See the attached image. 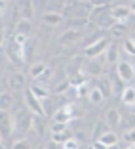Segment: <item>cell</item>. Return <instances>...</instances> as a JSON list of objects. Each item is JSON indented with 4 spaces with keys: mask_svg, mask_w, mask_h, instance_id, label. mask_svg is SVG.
Instances as JSON below:
<instances>
[{
    "mask_svg": "<svg viewBox=\"0 0 135 149\" xmlns=\"http://www.w3.org/2000/svg\"><path fill=\"white\" fill-rule=\"evenodd\" d=\"M52 132H67V123H53Z\"/></svg>",
    "mask_w": 135,
    "mask_h": 149,
    "instance_id": "f546056e",
    "label": "cell"
},
{
    "mask_svg": "<svg viewBox=\"0 0 135 149\" xmlns=\"http://www.w3.org/2000/svg\"><path fill=\"white\" fill-rule=\"evenodd\" d=\"M131 40H133V42H135V33H133V35H131Z\"/></svg>",
    "mask_w": 135,
    "mask_h": 149,
    "instance_id": "d590c367",
    "label": "cell"
},
{
    "mask_svg": "<svg viewBox=\"0 0 135 149\" xmlns=\"http://www.w3.org/2000/svg\"><path fill=\"white\" fill-rule=\"evenodd\" d=\"M87 149H95V147H93V145H90V147H87Z\"/></svg>",
    "mask_w": 135,
    "mask_h": 149,
    "instance_id": "f35d334b",
    "label": "cell"
},
{
    "mask_svg": "<svg viewBox=\"0 0 135 149\" xmlns=\"http://www.w3.org/2000/svg\"><path fill=\"white\" fill-rule=\"evenodd\" d=\"M46 69H48V67L44 65V63H34V65H31L29 74H31L32 79H38V77H42V74L46 73Z\"/></svg>",
    "mask_w": 135,
    "mask_h": 149,
    "instance_id": "2e32d148",
    "label": "cell"
},
{
    "mask_svg": "<svg viewBox=\"0 0 135 149\" xmlns=\"http://www.w3.org/2000/svg\"><path fill=\"white\" fill-rule=\"evenodd\" d=\"M109 40L107 38H99L97 42H93L92 46H87L86 50H84V54H86L87 57H97V56H101L103 52H107V48H109Z\"/></svg>",
    "mask_w": 135,
    "mask_h": 149,
    "instance_id": "5b68a950",
    "label": "cell"
},
{
    "mask_svg": "<svg viewBox=\"0 0 135 149\" xmlns=\"http://www.w3.org/2000/svg\"><path fill=\"white\" fill-rule=\"evenodd\" d=\"M65 149H78V140H74V138H69V140L63 143Z\"/></svg>",
    "mask_w": 135,
    "mask_h": 149,
    "instance_id": "83f0119b",
    "label": "cell"
},
{
    "mask_svg": "<svg viewBox=\"0 0 135 149\" xmlns=\"http://www.w3.org/2000/svg\"><path fill=\"white\" fill-rule=\"evenodd\" d=\"M12 149H31V141L29 140H17V141H13Z\"/></svg>",
    "mask_w": 135,
    "mask_h": 149,
    "instance_id": "cb8c5ba5",
    "label": "cell"
},
{
    "mask_svg": "<svg viewBox=\"0 0 135 149\" xmlns=\"http://www.w3.org/2000/svg\"><path fill=\"white\" fill-rule=\"evenodd\" d=\"M27 36H29V35H23V33H15V35H13V42L19 44V46H25V44H27Z\"/></svg>",
    "mask_w": 135,
    "mask_h": 149,
    "instance_id": "484cf974",
    "label": "cell"
},
{
    "mask_svg": "<svg viewBox=\"0 0 135 149\" xmlns=\"http://www.w3.org/2000/svg\"><path fill=\"white\" fill-rule=\"evenodd\" d=\"M69 88H72V84H70V80H69V79H67L65 82H59V84L55 86V92H57V94H65Z\"/></svg>",
    "mask_w": 135,
    "mask_h": 149,
    "instance_id": "603a6c76",
    "label": "cell"
},
{
    "mask_svg": "<svg viewBox=\"0 0 135 149\" xmlns=\"http://www.w3.org/2000/svg\"><path fill=\"white\" fill-rule=\"evenodd\" d=\"M109 149H118V147H116V145H110V147H109Z\"/></svg>",
    "mask_w": 135,
    "mask_h": 149,
    "instance_id": "e575fe53",
    "label": "cell"
},
{
    "mask_svg": "<svg viewBox=\"0 0 135 149\" xmlns=\"http://www.w3.org/2000/svg\"><path fill=\"white\" fill-rule=\"evenodd\" d=\"M110 29H112V33L116 36H120V35H124V31H126V25H124V23H116V25H112Z\"/></svg>",
    "mask_w": 135,
    "mask_h": 149,
    "instance_id": "4316f807",
    "label": "cell"
},
{
    "mask_svg": "<svg viewBox=\"0 0 135 149\" xmlns=\"http://www.w3.org/2000/svg\"><path fill=\"white\" fill-rule=\"evenodd\" d=\"M31 12H32V10H31V6L27 4L25 8H23V15H25V17H23V19H31Z\"/></svg>",
    "mask_w": 135,
    "mask_h": 149,
    "instance_id": "d6a6232c",
    "label": "cell"
},
{
    "mask_svg": "<svg viewBox=\"0 0 135 149\" xmlns=\"http://www.w3.org/2000/svg\"><path fill=\"white\" fill-rule=\"evenodd\" d=\"M122 103L124 105H135V86H127L122 92Z\"/></svg>",
    "mask_w": 135,
    "mask_h": 149,
    "instance_id": "8fae6325",
    "label": "cell"
},
{
    "mask_svg": "<svg viewBox=\"0 0 135 149\" xmlns=\"http://www.w3.org/2000/svg\"><path fill=\"white\" fill-rule=\"evenodd\" d=\"M32 123H34V113H21L19 115V120L15 118V130L25 134V132L32 130Z\"/></svg>",
    "mask_w": 135,
    "mask_h": 149,
    "instance_id": "277c9868",
    "label": "cell"
},
{
    "mask_svg": "<svg viewBox=\"0 0 135 149\" xmlns=\"http://www.w3.org/2000/svg\"><path fill=\"white\" fill-rule=\"evenodd\" d=\"M127 149H135V143H133V145H129V147H127Z\"/></svg>",
    "mask_w": 135,
    "mask_h": 149,
    "instance_id": "8d00e7d4",
    "label": "cell"
},
{
    "mask_svg": "<svg viewBox=\"0 0 135 149\" xmlns=\"http://www.w3.org/2000/svg\"><path fill=\"white\" fill-rule=\"evenodd\" d=\"M61 149H65V147H61Z\"/></svg>",
    "mask_w": 135,
    "mask_h": 149,
    "instance_id": "60d3db41",
    "label": "cell"
},
{
    "mask_svg": "<svg viewBox=\"0 0 135 149\" xmlns=\"http://www.w3.org/2000/svg\"><path fill=\"white\" fill-rule=\"evenodd\" d=\"M72 115H74L72 105H70V103H67V105H63L61 109L53 115V123H69L70 118H72Z\"/></svg>",
    "mask_w": 135,
    "mask_h": 149,
    "instance_id": "52a82bcc",
    "label": "cell"
},
{
    "mask_svg": "<svg viewBox=\"0 0 135 149\" xmlns=\"http://www.w3.org/2000/svg\"><path fill=\"white\" fill-rule=\"evenodd\" d=\"M32 31V21L31 19H19L15 23V33H23V35H29Z\"/></svg>",
    "mask_w": 135,
    "mask_h": 149,
    "instance_id": "4fadbf2b",
    "label": "cell"
},
{
    "mask_svg": "<svg viewBox=\"0 0 135 149\" xmlns=\"http://www.w3.org/2000/svg\"><path fill=\"white\" fill-rule=\"evenodd\" d=\"M31 90H32V94H34L36 97H40V100H46V97L50 96V90L46 86H42V84H32Z\"/></svg>",
    "mask_w": 135,
    "mask_h": 149,
    "instance_id": "9a60e30c",
    "label": "cell"
},
{
    "mask_svg": "<svg viewBox=\"0 0 135 149\" xmlns=\"http://www.w3.org/2000/svg\"><path fill=\"white\" fill-rule=\"evenodd\" d=\"M21 86H25L23 74H19V73L12 74V77H10V88H21Z\"/></svg>",
    "mask_w": 135,
    "mask_h": 149,
    "instance_id": "e0dca14e",
    "label": "cell"
},
{
    "mask_svg": "<svg viewBox=\"0 0 135 149\" xmlns=\"http://www.w3.org/2000/svg\"><path fill=\"white\" fill-rule=\"evenodd\" d=\"M92 145H93L95 149H109V145H105V143H103L101 140H95V141H93Z\"/></svg>",
    "mask_w": 135,
    "mask_h": 149,
    "instance_id": "1f68e13d",
    "label": "cell"
},
{
    "mask_svg": "<svg viewBox=\"0 0 135 149\" xmlns=\"http://www.w3.org/2000/svg\"><path fill=\"white\" fill-rule=\"evenodd\" d=\"M124 50H126L129 56H135V42L131 38H127V40H124Z\"/></svg>",
    "mask_w": 135,
    "mask_h": 149,
    "instance_id": "d4e9b609",
    "label": "cell"
},
{
    "mask_svg": "<svg viewBox=\"0 0 135 149\" xmlns=\"http://www.w3.org/2000/svg\"><path fill=\"white\" fill-rule=\"evenodd\" d=\"M38 149H48V147H44V145H40V147H38Z\"/></svg>",
    "mask_w": 135,
    "mask_h": 149,
    "instance_id": "74e56055",
    "label": "cell"
},
{
    "mask_svg": "<svg viewBox=\"0 0 135 149\" xmlns=\"http://www.w3.org/2000/svg\"><path fill=\"white\" fill-rule=\"evenodd\" d=\"M107 59H109V63L118 61V48L114 44H109V48H107Z\"/></svg>",
    "mask_w": 135,
    "mask_h": 149,
    "instance_id": "ac0fdd59",
    "label": "cell"
},
{
    "mask_svg": "<svg viewBox=\"0 0 135 149\" xmlns=\"http://www.w3.org/2000/svg\"><path fill=\"white\" fill-rule=\"evenodd\" d=\"M90 73H93V74H101V67L97 65V63H92V65H90Z\"/></svg>",
    "mask_w": 135,
    "mask_h": 149,
    "instance_id": "4dcf8cb0",
    "label": "cell"
},
{
    "mask_svg": "<svg viewBox=\"0 0 135 149\" xmlns=\"http://www.w3.org/2000/svg\"><path fill=\"white\" fill-rule=\"evenodd\" d=\"M124 140H126L129 145H133V143H135V128H133V130H127L126 134H124Z\"/></svg>",
    "mask_w": 135,
    "mask_h": 149,
    "instance_id": "f1b7e54d",
    "label": "cell"
},
{
    "mask_svg": "<svg viewBox=\"0 0 135 149\" xmlns=\"http://www.w3.org/2000/svg\"><path fill=\"white\" fill-rule=\"evenodd\" d=\"M116 74H118V79L124 80V82H131L133 77H135V67L129 61H118Z\"/></svg>",
    "mask_w": 135,
    "mask_h": 149,
    "instance_id": "7a4b0ae2",
    "label": "cell"
},
{
    "mask_svg": "<svg viewBox=\"0 0 135 149\" xmlns=\"http://www.w3.org/2000/svg\"><path fill=\"white\" fill-rule=\"evenodd\" d=\"M99 140L103 141L105 145H118V136H116V132L114 130H107V132H103V134H101L99 136Z\"/></svg>",
    "mask_w": 135,
    "mask_h": 149,
    "instance_id": "30bf717a",
    "label": "cell"
},
{
    "mask_svg": "<svg viewBox=\"0 0 135 149\" xmlns=\"http://www.w3.org/2000/svg\"><path fill=\"white\" fill-rule=\"evenodd\" d=\"M4 2H6V0H2V6H4Z\"/></svg>",
    "mask_w": 135,
    "mask_h": 149,
    "instance_id": "ab89813d",
    "label": "cell"
},
{
    "mask_svg": "<svg viewBox=\"0 0 135 149\" xmlns=\"http://www.w3.org/2000/svg\"><path fill=\"white\" fill-rule=\"evenodd\" d=\"M105 123L109 124L110 128H116L118 124H120V120H122V117H120V113H118V109H109L107 113H105Z\"/></svg>",
    "mask_w": 135,
    "mask_h": 149,
    "instance_id": "9c48e42d",
    "label": "cell"
},
{
    "mask_svg": "<svg viewBox=\"0 0 135 149\" xmlns=\"http://www.w3.org/2000/svg\"><path fill=\"white\" fill-rule=\"evenodd\" d=\"M80 38H82V35H80V31H76V29H67V31L61 35V42L65 44V46L76 44Z\"/></svg>",
    "mask_w": 135,
    "mask_h": 149,
    "instance_id": "ba28073f",
    "label": "cell"
},
{
    "mask_svg": "<svg viewBox=\"0 0 135 149\" xmlns=\"http://www.w3.org/2000/svg\"><path fill=\"white\" fill-rule=\"evenodd\" d=\"M74 90H76V96H78V97H86V96H90V92H92V88L87 86L86 82L80 84V86H78V88H74Z\"/></svg>",
    "mask_w": 135,
    "mask_h": 149,
    "instance_id": "44dd1931",
    "label": "cell"
},
{
    "mask_svg": "<svg viewBox=\"0 0 135 149\" xmlns=\"http://www.w3.org/2000/svg\"><path fill=\"white\" fill-rule=\"evenodd\" d=\"M69 140V132H52V141H55V143H65V141Z\"/></svg>",
    "mask_w": 135,
    "mask_h": 149,
    "instance_id": "d6986e66",
    "label": "cell"
},
{
    "mask_svg": "<svg viewBox=\"0 0 135 149\" xmlns=\"http://www.w3.org/2000/svg\"><path fill=\"white\" fill-rule=\"evenodd\" d=\"M0 103H2V105H0L2 111H10V107H12V94L4 92V94H2V101H0Z\"/></svg>",
    "mask_w": 135,
    "mask_h": 149,
    "instance_id": "ffe728a7",
    "label": "cell"
},
{
    "mask_svg": "<svg viewBox=\"0 0 135 149\" xmlns=\"http://www.w3.org/2000/svg\"><path fill=\"white\" fill-rule=\"evenodd\" d=\"M90 101H92V103H95V105H99L101 101L105 100V94H103V90H101L99 86H95V88H92V92H90Z\"/></svg>",
    "mask_w": 135,
    "mask_h": 149,
    "instance_id": "5bb4252c",
    "label": "cell"
},
{
    "mask_svg": "<svg viewBox=\"0 0 135 149\" xmlns=\"http://www.w3.org/2000/svg\"><path fill=\"white\" fill-rule=\"evenodd\" d=\"M42 21L48 23V25H59V23L63 21V15H61V13H57V12H48V13H44V15H42Z\"/></svg>",
    "mask_w": 135,
    "mask_h": 149,
    "instance_id": "7c38bea8",
    "label": "cell"
},
{
    "mask_svg": "<svg viewBox=\"0 0 135 149\" xmlns=\"http://www.w3.org/2000/svg\"><path fill=\"white\" fill-rule=\"evenodd\" d=\"M131 8L129 6H124V4H120V6H114L112 10H110V15H112V19L114 21H118V23H124L127 17L131 15Z\"/></svg>",
    "mask_w": 135,
    "mask_h": 149,
    "instance_id": "8992f818",
    "label": "cell"
},
{
    "mask_svg": "<svg viewBox=\"0 0 135 149\" xmlns=\"http://www.w3.org/2000/svg\"><path fill=\"white\" fill-rule=\"evenodd\" d=\"M0 128H2V138H10L13 134V130H15V118L10 115V111H2Z\"/></svg>",
    "mask_w": 135,
    "mask_h": 149,
    "instance_id": "3957f363",
    "label": "cell"
},
{
    "mask_svg": "<svg viewBox=\"0 0 135 149\" xmlns=\"http://www.w3.org/2000/svg\"><path fill=\"white\" fill-rule=\"evenodd\" d=\"M25 103H27V109L31 111V113L38 115V117H44V115H48L46 107L42 105V100H40V97H36L34 94H32L31 88H29V90H25Z\"/></svg>",
    "mask_w": 135,
    "mask_h": 149,
    "instance_id": "6da1fadb",
    "label": "cell"
},
{
    "mask_svg": "<svg viewBox=\"0 0 135 149\" xmlns=\"http://www.w3.org/2000/svg\"><path fill=\"white\" fill-rule=\"evenodd\" d=\"M129 8H131V12L135 13V0H133V2H131V4H129Z\"/></svg>",
    "mask_w": 135,
    "mask_h": 149,
    "instance_id": "836d02e7",
    "label": "cell"
},
{
    "mask_svg": "<svg viewBox=\"0 0 135 149\" xmlns=\"http://www.w3.org/2000/svg\"><path fill=\"white\" fill-rule=\"evenodd\" d=\"M32 130L38 134V136H42L44 134V123L40 120V117L38 115H34V123H32Z\"/></svg>",
    "mask_w": 135,
    "mask_h": 149,
    "instance_id": "7402d4cb",
    "label": "cell"
}]
</instances>
